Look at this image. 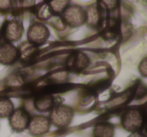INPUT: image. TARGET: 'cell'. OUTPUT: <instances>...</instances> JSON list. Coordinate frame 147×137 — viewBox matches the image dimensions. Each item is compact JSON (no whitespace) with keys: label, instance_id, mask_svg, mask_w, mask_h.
I'll return each instance as SVG.
<instances>
[{"label":"cell","instance_id":"1","mask_svg":"<svg viewBox=\"0 0 147 137\" xmlns=\"http://www.w3.org/2000/svg\"><path fill=\"white\" fill-rule=\"evenodd\" d=\"M49 112L51 114L49 119L51 121V124L57 128H65L73 121L74 110L67 105H55Z\"/></svg>","mask_w":147,"mask_h":137},{"label":"cell","instance_id":"2","mask_svg":"<svg viewBox=\"0 0 147 137\" xmlns=\"http://www.w3.org/2000/svg\"><path fill=\"white\" fill-rule=\"evenodd\" d=\"M121 124L123 128L129 132L139 131L144 124V115L142 111L136 108L126 110L121 116Z\"/></svg>","mask_w":147,"mask_h":137},{"label":"cell","instance_id":"3","mask_svg":"<svg viewBox=\"0 0 147 137\" xmlns=\"http://www.w3.org/2000/svg\"><path fill=\"white\" fill-rule=\"evenodd\" d=\"M63 22L69 27H80L86 23V9L80 5H69L61 13Z\"/></svg>","mask_w":147,"mask_h":137},{"label":"cell","instance_id":"4","mask_svg":"<svg viewBox=\"0 0 147 137\" xmlns=\"http://www.w3.org/2000/svg\"><path fill=\"white\" fill-rule=\"evenodd\" d=\"M49 30L47 25L40 22L32 23L28 27L26 32L27 41L34 47H38L47 43L49 37Z\"/></svg>","mask_w":147,"mask_h":137},{"label":"cell","instance_id":"5","mask_svg":"<svg viewBox=\"0 0 147 137\" xmlns=\"http://www.w3.org/2000/svg\"><path fill=\"white\" fill-rule=\"evenodd\" d=\"M8 118L11 129L16 132H21L27 129L29 120H30L29 113L23 108L14 109Z\"/></svg>","mask_w":147,"mask_h":137},{"label":"cell","instance_id":"6","mask_svg":"<svg viewBox=\"0 0 147 137\" xmlns=\"http://www.w3.org/2000/svg\"><path fill=\"white\" fill-rule=\"evenodd\" d=\"M51 121L47 117L43 115H36L30 117L27 129L31 135L38 137L47 134L51 129Z\"/></svg>","mask_w":147,"mask_h":137},{"label":"cell","instance_id":"7","mask_svg":"<svg viewBox=\"0 0 147 137\" xmlns=\"http://www.w3.org/2000/svg\"><path fill=\"white\" fill-rule=\"evenodd\" d=\"M19 57V51L15 45L8 41L0 43V63L4 65H13Z\"/></svg>","mask_w":147,"mask_h":137},{"label":"cell","instance_id":"8","mask_svg":"<svg viewBox=\"0 0 147 137\" xmlns=\"http://www.w3.org/2000/svg\"><path fill=\"white\" fill-rule=\"evenodd\" d=\"M23 25L18 20H10L5 24L3 28V37L5 41L15 43L18 41L23 35Z\"/></svg>","mask_w":147,"mask_h":137},{"label":"cell","instance_id":"9","mask_svg":"<svg viewBox=\"0 0 147 137\" xmlns=\"http://www.w3.org/2000/svg\"><path fill=\"white\" fill-rule=\"evenodd\" d=\"M90 63V59L84 53H75L69 57L67 61V67L73 71L81 72L85 70Z\"/></svg>","mask_w":147,"mask_h":137},{"label":"cell","instance_id":"10","mask_svg":"<svg viewBox=\"0 0 147 137\" xmlns=\"http://www.w3.org/2000/svg\"><path fill=\"white\" fill-rule=\"evenodd\" d=\"M55 106V99L51 95H42L34 100V108L38 112H49Z\"/></svg>","mask_w":147,"mask_h":137},{"label":"cell","instance_id":"11","mask_svg":"<svg viewBox=\"0 0 147 137\" xmlns=\"http://www.w3.org/2000/svg\"><path fill=\"white\" fill-rule=\"evenodd\" d=\"M114 133V126L109 122H100L93 129L94 137H113Z\"/></svg>","mask_w":147,"mask_h":137},{"label":"cell","instance_id":"12","mask_svg":"<svg viewBox=\"0 0 147 137\" xmlns=\"http://www.w3.org/2000/svg\"><path fill=\"white\" fill-rule=\"evenodd\" d=\"M100 22V13L96 5H92L86 10V23L89 26H98Z\"/></svg>","mask_w":147,"mask_h":137},{"label":"cell","instance_id":"13","mask_svg":"<svg viewBox=\"0 0 147 137\" xmlns=\"http://www.w3.org/2000/svg\"><path fill=\"white\" fill-rule=\"evenodd\" d=\"M13 110L14 105L12 101L7 97H0V118H8Z\"/></svg>","mask_w":147,"mask_h":137},{"label":"cell","instance_id":"14","mask_svg":"<svg viewBox=\"0 0 147 137\" xmlns=\"http://www.w3.org/2000/svg\"><path fill=\"white\" fill-rule=\"evenodd\" d=\"M71 5V0H51L49 3V10L55 14H61Z\"/></svg>","mask_w":147,"mask_h":137},{"label":"cell","instance_id":"15","mask_svg":"<svg viewBox=\"0 0 147 137\" xmlns=\"http://www.w3.org/2000/svg\"><path fill=\"white\" fill-rule=\"evenodd\" d=\"M138 71H139V73H140L142 77H146L147 76V59H146V57H144V59L141 61V63H139Z\"/></svg>","mask_w":147,"mask_h":137},{"label":"cell","instance_id":"16","mask_svg":"<svg viewBox=\"0 0 147 137\" xmlns=\"http://www.w3.org/2000/svg\"><path fill=\"white\" fill-rule=\"evenodd\" d=\"M102 4L109 10H112L117 4V0H101Z\"/></svg>","mask_w":147,"mask_h":137},{"label":"cell","instance_id":"17","mask_svg":"<svg viewBox=\"0 0 147 137\" xmlns=\"http://www.w3.org/2000/svg\"><path fill=\"white\" fill-rule=\"evenodd\" d=\"M10 5V1L9 0H0V8L5 9L7 7H9Z\"/></svg>","mask_w":147,"mask_h":137}]
</instances>
